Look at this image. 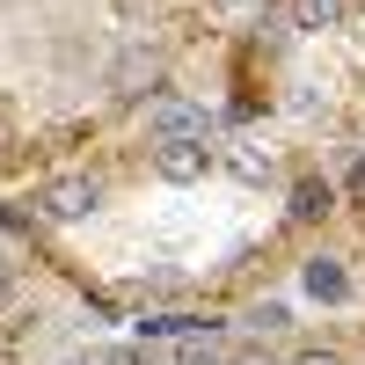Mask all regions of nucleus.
I'll use <instances>...</instances> for the list:
<instances>
[{"label": "nucleus", "instance_id": "f257e3e1", "mask_svg": "<svg viewBox=\"0 0 365 365\" xmlns=\"http://www.w3.org/2000/svg\"><path fill=\"white\" fill-rule=\"evenodd\" d=\"M110 88H117L125 103H161V96H154V88H161V51L132 44V51H125V58L110 66Z\"/></svg>", "mask_w": 365, "mask_h": 365}, {"label": "nucleus", "instance_id": "f03ea898", "mask_svg": "<svg viewBox=\"0 0 365 365\" xmlns=\"http://www.w3.org/2000/svg\"><path fill=\"white\" fill-rule=\"evenodd\" d=\"M44 220H88V212L103 205V182L96 175H58V182H44Z\"/></svg>", "mask_w": 365, "mask_h": 365}, {"label": "nucleus", "instance_id": "7ed1b4c3", "mask_svg": "<svg viewBox=\"0 0 365 365\" xmlns=\"http://www.w3.org/2000/svg\"><path fill=\"white\" fill-rule=\"evenodd\" d=\"M146 125H154V139H161V146H175V139H197V146H205L212 117H205L197 103H168V96H161L154 110H146Z\"/></svg>", "mask_w": 365, "mask_h": 365}, {"label": "nucleus", "instance_id": "20e7f679", "mask_svg": "<svg viewBox=\"0 0 365 365\" xmlns=\"http://www.w3.org/2000/svg\"><path fill=\"white\" fill-rule=\"evenodd\" d=\"M205 161H212V146H197V139H175V146H154V168H161L168 182H197V175H205Z\"/></svg>", "mask_w": 365, "mask_h": 365}, {"label": "nucleus", "instance_id": "39448f33", "mask_svg": "<svg viewBox=\"0 0 365 365\" xmlns=\"http://www.w3.org/2000/svg\"><path fill=\"white\" fill-rule=\"evenodd\" d=\"M307 292H314V299H344V292H351V278H344L336 263H322V256H314V263H307Z\"/></svg>", "mask_w": 365, "mask_h": 365}, {"label": "nucleus", "instance_id": "423d86ee", "mask_svg": "<svg viewBox=\"0 0 365 365\" xmlns=\"http://www.w3.org/2000/svg\"><path fill=\"white\" fill-rule=\"evenodd\" d=\"M344 8H351V0H292V22H299V29H329Z\"/></svg>", "mask_w": 365, "mask_h": 365}, {"label": "nucleus", "instance_id": "0eeeda50", "mask_svg": "<svg viewBox=\"0 0 365 365\" xmlns=\"http://www.w3.org/2000/svg\"><path fill=\"white\" fill-rule=\"evenodd\" d=\"M329 212V182H299L292 190V220H322Z\"/></svg>", "mask_w": 365, "mask_h": 365}, {"label": "nucleus", "instance_id": "6e6552de", "mask_svg": "<svg viewBox=\"0 0 365 365\" xmlns=\"http://www.w3.org/2000/svg\"><path fill=\"white\" fill-rule=\"evenodd\" d=\"M175 365H220V344H212V336H190V344H175Z\"/></svg>", "mask_w": 365, "mask_h": 365}, {"label": "nucleus", "instance_id": "1a4fd4ad", "mask_svg": "<svg viewBox=\"0 0 365 365\" xmlns=\"http://www.w3.org/2000/svg\"><path fill=\"white\" fill-rule=\"evenodd\" d=\"M249 329H256V336H270V329H285V307H278V299H270V307H249Z\"/></svg>", "mask_w": 365, "mask_h": 365}, {"label": "nucleus", "instance_id": "9d476101", "mask_svg": "<svg viewBox=\"0 0 365 365\" xmlns=\"http://www.w3.org/2000/svg\"><path fill=\"white\" fill-rule=\"evenodd\" d=\"M292 365H344V358H336V351H299Z\"/></svg>", "mask_w": 365, "mask_h": 365}, {"label": "nucleus", "instance_id": "9b49d317", "mask_svg": "<svg viewBox=\"0 0 365 365\" xmlns=\"http://www.w3.org/2000/svg\"><path fill=\"white\" fill-rule=\"evenodd\" d=\"M234 365H270V351H263V344H249V351H234Z\"/></svg>", "mask_w": 365, "mask_h": 365}, {"label": "nucleus", "instance_id": "f8f14e48", "mask_svg": "<svg viewBox=\"0 0 365 365\" xmlns=\"http://www.w3.org/2000/svg\"><path fill=\"white\" fill-rule=\"evenodd\" d=\"M103 365H146V358H139V351H110Z\"/></svg>", "mask_w": 365, "mask_h": 365}, {"label": "nucleus", "instance_id": "ddd939ff", "mask_svg": "<svg viewBox=\"0 0 365 365\" xmlns=\"http://www.w3.org/2000/svg\"><path fill=\"white\" fill-rule=\"evenodd\" d=\"M351 190H365V161H358V175H351Z\"/></svg>", "mask_w": 365, "mask_h": 365}, {"label": "nucleus", "instance_id": "4468645a", "mask_svg": "<svg viewBox=\"0 0 365 365\" xmlns=\"http://www.w3.org/2000/svg\"><path fill=\"white\" fill-rule=\"evenodd\" d=\"M0 146H8V110H0Z\"/></svg>", "mask_w": 365, "mask_h": 365}, {"label": "nucleus", "instance_id": "2eb2a0df", "mask_svg": "<svg viewBox=\"0 0 365 365\" xmlns=\"http://www.w3.org/2000/svg\"><path fill=\"white\" fill-rule=\"evenodd\" d=\"M0 292H8V270H0Z\"/></svg>", "mask_w": 365, "mask_h": 365}]
</instances>
